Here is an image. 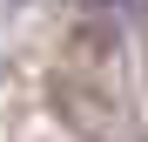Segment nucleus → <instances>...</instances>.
Masks as SVG:
<instances>
[{
  "mask_svg": "<svg viewBox=\"0 0 148 142\" xmlns=\"http://www.w3.org/2000/svg\"><path fill=\"white\" fill-rule=\"evenodd\" d=\"M94 7H108V0H94Z\"/></svg>",
  "mask_w": 148,
  "mask_h": 142,
  "instance_id": "obj_1",
  "label": "nucleus"
}]
</instances>
